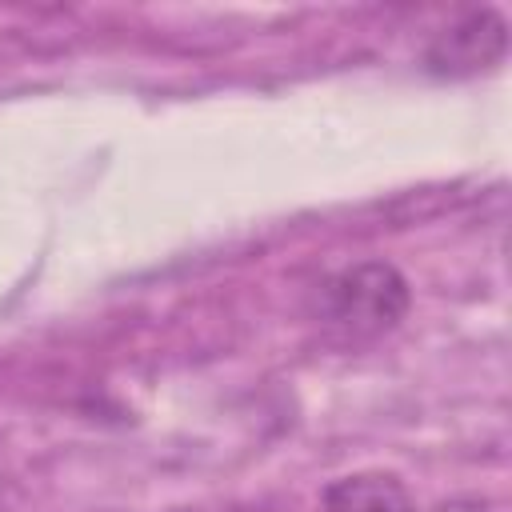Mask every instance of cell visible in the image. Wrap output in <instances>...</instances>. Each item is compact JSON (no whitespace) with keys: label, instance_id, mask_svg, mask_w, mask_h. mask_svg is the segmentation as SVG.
<instances>
[{"label":"cell","instance_id":"obj_1","mask_svg":"<svg viewBox=\"0 0 512 512\" xmlns=\"http://www.w3.org/2000/svg\"><path fill=\"white\" fill-rule=\"evenodd\" d=\"M408 304H412L408 280L388 260L348 264V268L332 272L316 296L320 320L352 340H368V336L396 328L404 320Z\"/></svg>","mask_w":512,"mask_h":512},{"label":"cell","instance_id":"obj_2","mask_svg":"<svg viewBox=\"0 0 512 512\" xmlns=\"http://www.w3.org/2000/svg\"><path fill=\"white\" fill-rule=\"evenodd\" d=\"M508 52V20L500 8H472L448 28H440L424 52V68L432 76H476L504 60Z\"/></svg>","mask_w":512,"mask_h":512},{"label":"cell","instance_id":"obj_3","mask_svg":"<svg viewBox=\"0 0 512 512\" xmlns=\"http://www.w3.org/2000/svg\"><path fill=\"white\" fill-rule=\"evenodd\" d=\"M324 512H412V496L392 472H352L324 488Z\"/></svg>","mask_w":512,"mask_h":512}]
</instances>
